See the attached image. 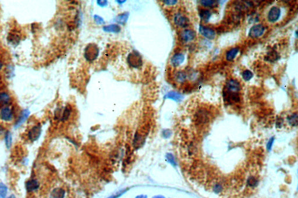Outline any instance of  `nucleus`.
<instances>
[{
    "mask_svg": "<svg viewBox=\"0 0 298 198\" xmlns=\"http://www.w3.org/2000/svg\"><path fill=\"white\" fill-rule=\"evenodd\" d=\"M180 37L182 41L187 43L195 39L196 37V33L193 30L187 29L181 32Z\"/></svg>",
    "mask_w": 298,
    "mask_h": 198,
    "instance_id": "obj_6",
    "label": "nucleus"
},
{
    "mask_svg": "<svg viewBox=\"0 0 298 198\" xmlns=\"http://www.w3.org/2000/svg\"><path fill=\"white\" fill-rule=\"evenodd\" d=\"M71 108L69 107H66L64 109V111H63V113H62V117H61V120L62 121H65L67 119H68V118L69 117V116L71 115Z\"/></svg>",
    "mask_w": 298,
    "mask_h": 198,
    "instance_id": "obj_26",
    "label": "nucleus"
},
{
    "mask_svg": "<svg viewBox=\"0 0 298 198\" xmlns=\"http://www.w3.org/2000/svg\"><path fill=\"white\" fill-rule=\"evenodd\" d=\"M242 75L243 79H244L245 81H249L253 78V74L252 73V72L249 70H245L243 72Z\"/></svg>",
    "mask_w": 298,
    "mask_h": 198,
    "instance_id": "obj_27",
    "label": "nucleus"
},
{
    "mask_svg": "<svg viewBox=\"0 0 298 198\" xmlns=\"http://www.w3.org/2000/svg\"><path fill=\"white\" fill-rule=\"evenodd\" d=\"M12 111L9 107L3 108L0 113V117L3 121H9L12 119Z\"/></svg>",
    "mask_w": 298,
    "mask_h": 198,
    "instance_id": "obj_11",
    "label": "nucleus"
},
{
    "mask_svg": "<svg viewBox=\"0 0 298 198\" xmlns=\"http://www.w3.org/2000/svg\"><path fill=\"white\" fill-rule=\"evenodd\" d=\"M117 2H118V3H121L120 4H122V3H123L126 2V1H118Z\"/></svg>",
    "mask_w": 298,
    "mask_h": 198,
    "instance_id": "obj_34",
    "label": "nucleus"
},
{
    "mask_svg": "<svg viewBox=\"0 0 298 198\" xmlns=\"http://www.w3.org/2000/svg\"><path fill=\"white\" fill-rule=\"evenodd\" d=\"M10 97L6 93H0V108L8 104L10 102Z\"/></svg>",
    "mask_w": 298,
    "mask_h": 198,
    "instance_id": "obj_17",
    "label": "nucleus"
},
{
    "mask_svg": "<svg viewBox=\"0 0 298 198\" xmlns=\"http://www.w3.org/2000/svg\"><path fill=\"white\" fill-rule=\"evenodd\" d=\"M97 3L98 5H100V7H106V6H107V5L108 4L107 1H104V0H103H103L97 1Z\"/></svg>",
    "mask_w": 298,
    "mask_h": 198,
    "instance_id": "obj_32",
    "label": "nucleus"
},
{
    "mask_svg": "<svg viewBox=\"0 0 298 198\" xmlns=\"http://www.w3.org/2000/svg\"><path fill=\"white\" fill-rule=\"evenodd\" d=\"M127 61L129 65L134 68L140 67L143 64L142 57L136 51H133L129 53L127 56Z\"/></svg>",
    "mask_w": 298,
    "mask_h": 198,
    "instance_id": "obj_2",
    "label": "nucleus"
},
{
    "mask_svg": "<svg viewBox=\"0 0 298 198\" xmlns=\"http://www.w3.org/2000/svg\"><path fill=\"white\" fill-rule=\"evenodd\" d=\"M165 98L172 99V100L176 101V102H179L182 99L183 97H182V96L181 94H180L178 92L170 91L167 94V95L165 96Z\"/></svg>",
    "mask_w": 298,
    "mask_h": 198,
    "instance_id": "obj_15",
    "label": "nucleus"
},
{
    "mask_svg": "<svg viewBox=\"0 0 298 198\" xmlns=\"http://www.w3.org/2000/svg\"><path fill=\"white\" fill-rule=\"evenodd\" d=\"M174 22L177 26L180 27H187L190 24V20L187 16L178 14L174 18Z\"/></svg>",
    "mask_w": 298,
    "mask_h": 198,
    "instance_id": "obj_9",
    "label": "nucleus"
},
{
    "mask_svg": "<svg viewBox=\"0 0 298 198\" xmlns=\"http://www.w3.org/2000/svg\"><path fill=\"white\" fill-rule=\"evenodd\" d=\"M41 133V126L40 125H36L33 127L29 132V134H28L29 138L30 140H32V142L36 141L40 138Z\"/></svg>",
    "mask_w": 298,
    "mask_h": 198,
    "instance_id": "obj_8",
    "label": "nucleus"
},
{
    "mask_svg": "<svg viewBox=\"0 0 298 198\" xmlns=\"http://www.w3.org/2000/svg\"><path fill=\"white\" fill-rule=\"evenodd\" d=\"M199 16L200 17L201 19L204 21V22L207 23L209 20L210 19L211 14L210 11H209L207 9H201L199 12Z\"/></svg>",
    "mask_w": 298,
    "mask_h": 198,
    "instance_id": "obj_14",
    "label": "nucleus"
},
{
    "mask_svg": "<svg viewBox=\"0 0 298 198\" xmlns=\"http://www.w3.org/2000/svg\"><path fill=\"white\" fill-rule=\"evenodd\" d=\"M99 54V49L97 46L94 43L88 44L84 50V57L86 59L92 62L95 61Z\"/></svg>",
    "mask_w": 298,
    "mask_h": 198,
    "instance_id": "obj_1",
    "label": "nucleus"
},
{
    "mask_svg": "<svg viewBox=\"0 0 298 198\" xmlns=\"http://www.w3.org/2000/svg\"><path fill=\"white\" fill-rule=\"evenodd\" d=\"M199 30L202 36L208 39L213 40L214 39L215 37V32L211 28L200 25Z\"/></svg>",
    "mask_w": 298,
    "mask_h": 198,
    "instance_id": "obj_5",
    "label": "nucleus"
},
{
    "mask_svg": "<svg viewBox=\"0 0 298 198\" xmlns=\"http://www.w3.org/2000/svg\"><path fill=\"white\" fill-rule=\"evenodd\" d=\"M265 31V28L262 25H256L250 29L249 36L251 38H257L262 36Z\"/></svg>",
    "mask_w": 298,
    "mask_h": 198,
    "instance_id": "obj_4",
    "label": "nucleus"
},
{
    "mask_svg": "<svg viewBox=\"0 0 298 198\" xmlns=\"http://www.w3.org/2000/svg\"><path fill=\"white\" fill-rule=\"evenodd\" d=\"M94 19L95 20V23L98 25H103L105 24V22L103 19L99 15H95Z\"/></svg>",
    "mask_w": 298,
    "mask_h": 198,
    "instance_id": "obj_30",
    "label": "nucleus"
},
{
    "mask_svg": "<svg viewBox=\"0 0 298 198\" xmlns=\"http://www.w3.org/2000/svg\"><path fill=\"white\" fill-rule=\"evenodd\" d=\"M279 58L278 54L275 51H271L267 54V56L265 57V59L266 61H268L270 62H274Z\"/></svg>",
    "mask_w": 298,
    "mask_h": 198,
    "instance_id": "obj_20",
    "label": "nucleus"
},
{
    "mask_svg": "<svg viewBox=\"0 0 298 198\" xmlns=\"http://www.w3.org/2000/svg\"><path fill=\"white\" fill-rule=\"evenodd\" d=\"M30 111L29 110H24V111L21 113L19 118L16 121V124L15 125V127L17 128L21 126L24 124L25 121L27 119L29 116L30 115Z\"/></svg>",
    "mask_w": 298,
    "mask_h": 198,
    "instance_id": "obj_12",
    "label": "nucleus"
},
{
    "mask_svg": "<svg viewBox=\"0 0 298 198\" xmlns=\"http://www.w3.org/2000/svg\"><path fill=\"white\" fill-rule=\"evenodd\" d=\"M5 145H6V146L8 148V149H9L11 145H12V135H11V133L10 132L8 131L6 134H5Z\"/></svg>",
    "mask_w": 298,
    "mask_h": 198,
    "instance_id": "obj_25",
    "label": "nucleus"
},
{
    "mask_svg": "<svg viewBox=\"0 0 298 198\" xmlns=\"http://www.w3.org/2000/svg\"><path fill=\"white\" fill-rule=\"evenodd\" d=\"M128 16H129V13L127 12L121 14L115 18V21L118 24L124 25L127 23L128 19Z\"/></svg>",
    "mask_w": 298,
    "mask_h": 198,
    "instance_id": "obj_19",
    "label": "nucleus"
},
{
    "mask_svg": "<svg viewBox=\"0 0 298 198\" xmlns=\"http://www.w3.org/2000/svg\"><path fill=\"white\" fill-rule=\"evenodd\" d=\"M7 194V187L3 183H0V198H5Z\"/></svg>",
    "mask_w": 298,
    "mask_h": 198,
    "instance_id": "obj_28",
    "label": "nucleus"
},
{
    "mask_svg": "<svg viewBox=\"0 0 298 198\" xmlns=\"http://www.w3.org/2000/svg\"><path fill=\"white\" fill-rule=\"evenodd\" d=\"M8 198H15V196H14V195H11L9 197H8Z\"/></svg>",
    "mask_w": 298,
    "mask_h": 198,
    "instance_id": "obj_36",
    "label": "nucleus"
},
{
    "mask_svg": "<svg viewBox=\"0 0 298 198\" xmlns=\"http://www.w3.org/2000/svg\"><path fill=\"white\" fill-rule=\"evenodd\" d=\"M175 79L179 83H182L186 80L187 75L183 72H178L175 75Z\"/></svg>",
    "mask_w": 298,
    "mask_h": 198,
    "instance_id": "obj_24",
    "label": "nucleus"
},
{
    "mask_svg": "<svg viewBox=\"0 0 298 198\" xmlns=\"http://www.w3.org/2000/svg\"><path fill=\"white\" fill-rule=\"evenodd\" d=\"M296 37H297V31H296Z\"/></svg>",
    "mask_w": 298,
    "mask_h": 198,
    "instance_id": "obj_37",
    "label": "nucleus"
},
{
    "mask_svg": "<svg viewBox=\"0 0 298 198\" xmlns=\"http://www.w3.org/2000/svg\"><path fill=\"white\" fill-rule=\"evenodd\" d=\"M51 196L52 198H63L64 191L61 188H56L52 191Z\"/></svg>",
    "mask_w": 298,
    "mask_h": 198,
    "instance_id": "obj_21",
    "label": "nucleus"
},
{
    "mask_svg": "<svg viewBox=\"0 0 298 198\" xmlns=\"http://www.w3.org/2000/svg\"><path fill=\"white\" fill-rule=\"evenodd\" d=\"M2 67H3V63H2V62L0 61V69L2 68Z\"/></svg>",
    "mask_w": 298,
    "mask_h": 198,
    "instance_id": "obj_35",
    "label": "nucleus"
},
{
    "mask_svg": "<svg viewBox=\"0 0 298 198\" xmlns=\"http://www.w3.org/2000/svg\"><path fill=\"white\" fill-rule=\"evenodd\" d=\"M288 121L290 125L293 127H296L298 125V117L297 113H294L290 115L288 118Z\"/></svg>",
    "mask_w": 298,
    "mask_h": 198,
    "instance_id": "obj_23",
    "label": "nucleus"
},
{
    "mask_svg": "<svg viewBox=\"0 0 298 198\" xmlns=\"http://www.w3.org/2000/svg\"><path fill=\"white\" fill-rule=\"evenodd\" d=\"M39 187V183L36 179H30L26 184V188L28 192H30L37 190Z\"/></svg>",
    "mask_w": 298,
    "mask_h": 198,
    "instance_id": "obj_13",
    "label": "nucleus"
},
{
    "mask_svg": "<svg viewBox=\"0 0 298 198\" xmlns=\"http://www.w3.org/2000/svg\"><path fill=\"white\" fill-rule=\"evenodd\" d=\"M103 30L106 32H112V33H118L121 30V28L118 25L112 24L108 26H104Z\"/></svg>",
    "mask_w": 298,
    "mask_h": 198,
    "instance_id": "obj_18",
    "label": "nucleus"
},
{
    "mask_svg": "<svg viewBox=\"0 0 298 198\" xmlns=\"http://www.w3.org/2000/svg\"><path fill=\"white\" fill-rule=\"evenodd\" d=\"M281 15V10L277 7H273L271 8L268 14V20L269 22L274 23L278 20Z\"/></svg>",
    "mask_w": 298,
    "mask_h": 198,
    "instance_id": "obj_7",
    "label": "nucleus"
},
{
    "mask_svg": "<svg viewBox=\"0 0 298 198\" xmlns=\"http://www.w3.org/2000/svg\"><path fill=\"white\" fill-rule=\"evenodd\" d=\"M215 3V1H211V0H202V1H200V4L205 7H212Z\"/></svg>",
    "mask_w": 298,
    "mask_h": 198,
    "instance_id": "obj_29",
    "label": "nucleus"
},
{
    "mask_svg": "<svg viewBox=\"0 0 298 198\" xmlns=\"http://www.w3.org/2000/svg\"><path fill=\"white\" fill-rule=\"evenodd\" d=\"M177 1H164V3L167 5H175V4L177 3Z\"/></svg>",
    "mask_w": 298,
    "mask_h": 198,
    "instance_id": "obj_33",
    "label": "nucleus"
},
{
    "mask_svg": "<svg viewBox=\"0 0 298 198\" xmlns=\"http://www.w3.org/2000/svg\"><path fill=\"white\" fill-rule=\"evenodd\" d=\"M257 184V181L254 177H251L248 179V184L251 186H256Z\"/></svg>",
    "mask_w": 298,
    "mask_h": 198,
    "instance_id": "obj_31",
    "label": "nucleus"
},
{
    "mask_svg": "<svg viewBox=\"0 0 298 198\" xmlns=\"http://www.w3.org/2000/svg\"><path fill=\"white\" fill-rule=\"evenodd\" d=\"M225 89L226 91H225L234 93H238L239 91L241 90V86L238 80L235 79H230L227 82Z\"/></svg>",
    "mask_w": 298,
    "mask_h": 198,
    "instance_id": "obj_3",
    "label": "nucleus"
},
{
    "mask_svg": "<svg viewBox=\"0 0 298 198\" xmlns=\"http://www.w3.org/2000/svg\"><path fill=\"white\" fill-rule=\"evenodd\" d=\"M184 60H185V56L183 54L176 53L171 58V65L174 67H177L183 63Z\"/></svg>",
    "mask_w": 298,
    "mask_h": 198,
    "instance_id": "obj_10",
    "label": "nucleus"
},
{
    "mask_svg": "<svg viewBox=\"0 0 298 198\" xmlns=\"http://www.w3.org/2000/svg\"><path fill=\"white\" fill-rule=\"evenodd\" d=\"M7 40H8L9 43L12 44L13 45H17L19 42L20 38H19V36L16 35L15 34L11 33L8 35Z\"/></svg>",
    "mask_w": 298,
    "mask_h": 198,
    "instance_id": "obj_22",
    "label": "nucleus"
},
{
    "mask_svg": "<svg viewBox=\"0 0 298 198\" xmlns=\"http://www.w3.org/2000/svg\"><path fill=\"white\" fill-rule=\"evenodd\" d=\"M239 52L238 48H233L227 52L226 59L228 61H232L235 59Z\"/></svg>",
    "mask_w": 298,
    "mask_h": 198,
    "instance_id": "obj_16",
    "label": "nucleus"
}]
</instances>
